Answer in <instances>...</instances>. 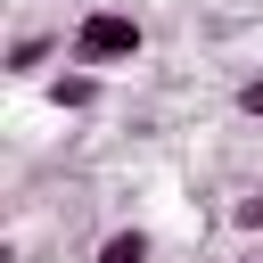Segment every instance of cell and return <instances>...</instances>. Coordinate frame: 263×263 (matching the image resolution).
I'll return each instance as SVG.
<instances>
[{"label":"cell","instance_id":"obj_7","mask_svg":"<svg viewBox=\"0 0 263 263\" xmlns=\"http://www.w3.org/2000/svg\"><path fill=\"white\" fill-rule=\"evenodd\" d=\"M238 263H263V255H238Z\"/></svg>","mask_w":263,"mask_h":263},{"label":"cell","instance_id":"obj_5","mask_svg":"<svg viewBox=\"0 0 263 263\" xmlns=\"http://www.w3.org/2000/svg\"><path fill=\"white\" fill-rule=\"evenodd\" d=\"M230 107H238V115H247V123H263V74H247V82H238V90H230Z\"/></svg>","mask_w":263,"mask_h":263},{"label":"cell","instance_id":"obj_1","mask_svg":"<svg viewBox=\"0 0 263 263\" xmlns=\"http://www.w3.org/2000/svg\"><path fill=\"white\" fill-rule=\"evenodd\" d=\"M148 49V25L132 16V8H82L74 16V33H66V66H90V74H115V66H132Z\"/></svg>","mask_w":263,"mask_h":263},{"label":"cell","instance_id":"obj_4","mask_svg":"<svg viewBox=\"0 0 263 263\" xmlns=\"http://www.w3.org/2000/svg\"><path fill=\"white\" fill-rule=\"evenodd\" d=\"M148 255H156V238H148L140 222H115V230L99 238V255H90V263H148Z\"/></svg>","mask_w":263,"mask_h":263},{"label":"cell","instance_id":"obj_3","mask_svg":"<svg viewBox=\"0 0 263 263\" xmlns=\"http://www.w3.org/2000/svg\"><path fill=\"white\" fill-rule=\"evenodd\" d=\"M49 58H66V33H16L0 66H8L16 82H41V74H49Z\"/></svg>","mask_w":263,"mask_h":263},{"label":"cell","instance_id":"obj_2","mask_svg":"<svg viewBox=\"0 0 263 263\" xmlns=\"http://www.w3.org/2000/svg\"><path fill=\"white\" fill-rule=\"evenodd\" d=\"M41 99H49L58 115H90V107L107 99V74H90V66H58V74L41 82Z\"/></svg>","mask_w":263,"mask_h":263},{"label":"cell","instance_id":"obj_6","mask_svg":"<svg viewBox=\"0 0 263 263\" xmlns=\"http://www.w3.org/2000/svg\"><path fill=\"white\" fill-rule=\"evenodd\" d=\"M230 230H263V189H247V197L230 205Z\"/></svg>","mask_w":263,"mask_h":263}]
</instances>
